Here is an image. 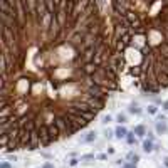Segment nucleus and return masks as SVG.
I'll use <instances>...</instances> for the list:
<instances>
[{"mask_svg":"<svg viewBox=\"0 0 168 168\" xmlns=\"http://www.w3.org/2000/svg\"><path fill=\"white\" fill-rule=\"evenodd\" d=\"M8 160H12V161H15L17 158H15V155H8Z\"/></svg>","mask_w":168,"mask_h":168,"instance_id":"23","label":"nucleus"},{"mask_svg":"<svg viewBox=\"0 0 168 168\" xmlns=\"http://www.w3.org/2000/svg\"><path fill=\"white\" fill-rule=\"evenodd\" d=\"M156 119L158 121H166V116H165V114H156Z\"/></svg>","mask_w":168,"mask_h":168,"instance_id":"16","label":"nucleus"},{"mask_svg":"<svg viewBox=\"0 0 168 168\" xmlns=\"http://www.w3.org/2000/svg\"><path fill=\"white\" fill-rule=\"evenodd\" d=\"M42 168H54V165H51V163H45Z\"/></svg>","mask_w":168,"mask_h":168,"instance_id":"22","label":"nucleus"},{"mask_svg":"<svg viewBox=\"0 0 168 168\" xmlns=\"http://www.w3.org/2000/svg\"><path fill=\"white\" fill-rule=\"evenodd\" d=\"M104 136H106L108 139H111V138H113V131H109V129H106V131H104Z\"/></svg>","mask_w":168,"mask_h":168,"instance_id":"14","label":"nucleus"},{"mask_svg":"<svg viewBox=\"0 0 168 168\" xmlns=\"http://www.w3.org/2000/svg\"><path fill=\"white\" fill-rule=\"evenodd\" d=\"M148 113L150 114H158V108L155 106V104H150V106H148Z\"/></svg>","mask_w":168,"mask_h":168,"instance_id":"11","label":"nucleus"},{"mask_svg":"<svg viewBox=\"0 0 168 168\" xmlns=\"http://www.w3.org/2000/svg\"><path fill=\"white\" fill-rule=\"evenodd\" d=\"M165 166H166V168H168V156H166V158H165Z\"/></svg>","mask_w":168,"mask_h":168,"instance_id":"24","label":"nucleus"},{"mask_svg":"<svg viewBox=\"0 0 168 168\" xmlns=\"http://www.w3.org/2000/svg\"><path fill=\"white\" fill-rule=\"evenodd\" d=\"M126 141H128V145H136V143H138V139H136V133L135 131H128V135H126Z\"/></svg>","mask_w":168,"mask_h":168,"instance_id":"6","label":"nucleus"},{"mask_svg":"<svg viewBox=\"0 0 168 168\" xmlns=\"http://www.w3.org/2000/svg\"><path fill=\"white\" fill-rule=\"evenodd\" d=\"M123 168H136V163H131V161H129V163H126Z\"/></svg>","mask_w":168,"mask_h":168,"instance_id":"17","label":"nucleus"},{"mask_svg":"<svg viewBox=\"0 0 168 168\" xmlns=\"http://www.w3.org/2000/svg\"><path fill=\"white\" fill-rule=\"evenodd\" d=\"M94 139H96V133H94V131H89L88 135L84 136V139H82V141H86V143H91V141H94Z\"/></svg>","mask_w":168,"mask_h":168,"instance_id":"8","label":"nucleus"},{"mask_svg":"<svg viewBox=\"0 0 168 168\" xmlns=\"http://www.w3.org/2000/svg\"><path fill=\"white\" fill-rule=\"evenodd\" d=\"M128 111H129L131 114H141V113H143V111H141V108H139L138 104H136V102H131V104H129Z\"/></svg>","mask_w":168,"mask_h":168,"instance_id":"7","label":"nucleus"},{"mask_svg":"<svg viewBox=\"0 0 168 168\" xmlns=\"http://www.w3.org/2000/svg\"><path fill=\"white\" fill-rule=\"evenodd\" d=\"M86 160H94V155H82L81 161H86Z\"/></svg>","mask_w":168,"mask_h":168,"instance_id":"12","label":"nucleus"},{"mask_svg":"<svg viewBox=\"0 0 168 168\" xmlns=\"http://www.w3.org/2000/svg\"><path fill=\"white\" fill-rule=\"evenodd\" d=\"M116 121H118V123H119V124H124V123H126V121H128V118H126V114L119 113V114H118V116H116Z\"/></svg>","mask_w":168,"mask_h":168,"instance_id":"10","label":"nucleus"},{"mask_svg":"<svg viewBox=\"0 0 168 168\" xmlns=\"http://www.w3.org/2000/svg\"><path fill=\"white\" fill-rule=\"evenodd\" d=\"M126 158H128L131 163H136V161H139V155L133 153V151H131V153H128V156H126Z\"/></svg>","mask_w":168,"mask_h":168,"instance_id":"9","label":"nucleus"},{"mask_svg":"<svg viewBox=\"0 0 168 168\" xmlns=\"http://www.w3.org/2000/svg\"><path fill=\"white\" fill-rule=\"evenodd\" d=\"M143 151H145V153H151V151H155V141H151V139H145V141H143Z\"/></svg>","mask_w":168,"mask_h":168,"instance_id":"3","label":"nucleus"},{"mask_svg":"<svg viewBox=\"0 0 168 168\" xmlns=\"http://www.w3.org/2000/svg\"><path fill=\"white\" fill-rule=\"evenodd\" d=\"M0 168H12V165L8 163V161H2V165H0Z\"/></svg>","mask_w":168,"mask_h":168,"instance_id":"15","label":"nucleus"},{"mask_svg":"<svg viewBox=\"0 0 168 168\" xmlns=\"http://www.w3.org/2000/svg\"><path fill=\"white\" fill-rule=\"evenodd\" d=\"M146 136H148V139H151V141H155V135H153V133H151V131H148V133H146Z\"/></svg>","mask_w":168,"mask_h":168,"instance_id":"18","label":"nucleus"},{"mask_svg":"<svg viewBox=\"0 0 168 168\" xmlns=\"http://www.w3.org/2000/svg\"><path fill=\"white\" fill-rule=\"evenodd\" d=\"M77 161H79V160H76V158H72V160L69 161V165H71V166H76V165H77Z\"/></svg>","mask_w":168,"mask_h":168,"instance_id":"19","label":"nucleus"},{"mask_svg":"<svg viewBox=\"0 0 168 168\" xmlns=\"http://www.w3.org/2000/svg\"><path fill=\"white\" fill-rule=\"evenodd\" d=\"M135 133H136V136H138V138H143V136H146V128L145 126H143V124H138V126H136L135 128Z\"/></svg>","mask_w":168,"mask_h":168,"instance_id":"5","label":"nucleus"},{"mask_svg":"<svg viewBox=\"0 0 168 168\" xmlns=\"http://www.w3.org/2000/svg\"><path fill=\"white\" fill-rule=\"evenodd\" d=\"M116 52H138L139 77L168 67V0H108Z\"/></svg>","mask_w":168,"mask_h":168,"instance_id":"1","label":"nucleus"},{"mask_svg":"<svg viewBox=\"0 0 168 168\" xmlns=\"http://www.w3.org/2000/svg\"><path fill=\"white\" fill-rule=\"evenodd\" d=\"M106 155H104V153H101V155H98V160H106Z\"/></svg>","mask_w":168,"mask_h":168,"instance_id":"21","label":"nucleus"},{"mask_svg":"<svg viewBox=\"0 0 168 168\" xmlns=\"http://www.w3.org/2000/svg\"><path fill=\"white\" fill-rule=\"evenodd\" d=\"M161 108H163L165 111H168V101H163V102H161Z\"/></svg>","mask_w":168,"mask_h":168,"instance_id":"20","label":"nucleus"},{"mask_svg":"<svg viewBox=\"0 0 168 168\" xmlns=\"http://www.w3.org/2000/svg\"><path fill=\"white\" fill-rule=\"evenodd\" d=\"M126 135H128V129L124 128L123 124H119V126H118L116 129H114V136H116V138H126Z\"/></svg>","mask_w":168,"mask_h":168,"instance_id":"4","label":"nucleus"},{"mask_svg":"<svg viewBox=\"0 0 168 168\" xmlns=\"http://www.w3.org/2000/svg\"><path fill=\"white\" fill-rule=\"evenodd\" d=\"M155 129H156V133H158V135H165V133L168 131L166 121H158V123L155 124Z\"/></svg>","mask_w":168,"mask_h":168,"instance_id":"2","label":"nucleus"},{"mask_svg":"<svg viewBox=\"0 0 168 168\" xmlns=\"http://www.w3.org/2000/svg\"><path fill=\"white\" fill-rule=\"evenodd\" d=\"M111 123V116L109 114H106V116L102 118V124H109Z\"/></svg>","mask_w":168,"mask_h":168,"instance_id":"13","label":"nucleus"}]
</instances>
